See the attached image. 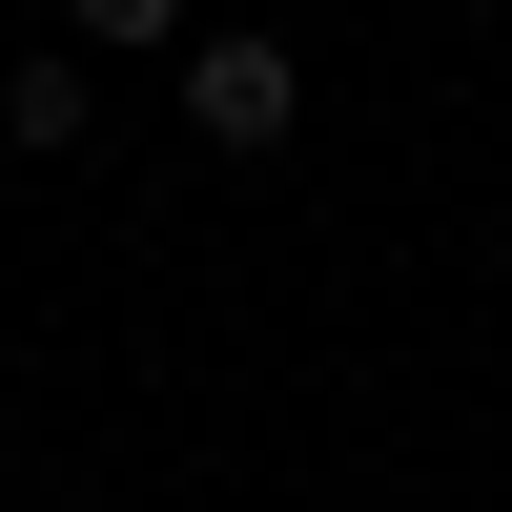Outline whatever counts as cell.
Instances as JSON below:
<instances>
[{"instance_id":"6da1fadb","label":"cell","mask_w":512,"mask_h":512,"mask_svg":"<svg viewBox=\"0 0 512 512\" xmlns=\"http://www.w3.org/2000/svg\"><path fill=\"white\" fill-rule=\"evenodd\" d=\"M185 123H205L226 164H267L287 123H308V62H287L267 21H226V41H185Z\"/></svg>"},{"instance_id":"7a4b0ae2","label":"cell","mask_w":512,"mask_h":512,"mask_svg":"<svg viewBox=\"0 0 512 512\" xmlns=\"http://www.w3.org/2000/svg\"><path fill=\"white\" fill-rule=\"evenodd\" d=\"M82 123H103V82H82V41H41V62L0 82V144H21V164H62Z\"/></svg>"},{"instance_id":"3957f363","label":"cell","mask_w":512,"mask_h":512,"mask_svg":"<svg viewBox=\"0 0 512 512\" xmlns=\"http://www.w3.org/2000/svg\"><path fill=\"white\" fill-rule=\"evenodd\" d=\"M62 41H103V62H164V41H185V0H62Z\"/></svg>"}]
</instances>
